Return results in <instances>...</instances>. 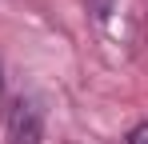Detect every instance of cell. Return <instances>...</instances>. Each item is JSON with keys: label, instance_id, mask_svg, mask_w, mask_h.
I'll return each mask as SVG.
<instances>
[{"label": "cell", "instance_id": "cell-2", "mask_svg": "<svg viewBox=\"0 0 148 144\" xmlns=\"http://www.w3.org/2000/svg\"><path fill=\"white\" fill-rule=\"evenodd\" d=\"M128 144H148V120H144V124H136V128L128 132Z\"/></svg>", "mask_w": 148, "mask_h": 144}, {"label": "cell", "instance_id": "cell-1", "mask_svg": "<svg viewBox=\"0 0 148 144\" xmlns=\"http://www.w3.org/2000/svg\"><path fill=\"white\" fill-rule=\"evenodd\" d=\"M44 140V108L36 96H16L4 124V144H40Z\"/></svg>", "mask_w": 148, "mask_h": 144}, {"label": "cell", "instance_id": "cell-3", "mask_svg": "<svg viewBox=\"0 0 148 144\" xmlns=\"http://www.w3.org/2000/svg\"><path fill=\"white\" fill-rule=\"evenodd\" d=\"M0 104H4V64H0Z\"/></svg>", "mask_w": 148, "mask_h": 144}]
</instances>
